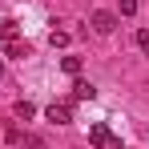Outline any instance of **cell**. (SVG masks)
I'll return each mask as SVG.
<instances>
[{
	"instance_id": "8fae6325",
	"label": "cell",
	"mask_w": 149,
	"mask_h": 149,
	"mask_svg": "<svg viewBox=\"0 0 149 149\" xmlns=\"http://www.w3.org/2000/svg\"><path fill=\"white\" fill-rule=\"evenodd\" d=\"M0 73H4V61H0Z\"/></svg>"
},
{
	"instance_id": "30bf717a",
	"label": "cell",
	"mask_w": 149,
	"mask_h": 149,
	"mask_svg": "<svg viewBox=\"0 0 149 149\" xmlns=\"http://www.w3.org/2000/svg\"><path fill=\"white\" fill-rule=\"evenodd\" d=\"M137 12V0H121V16H133Z\"/></svg>"
},
{
	"instance_id": "3957f363",
	"label": "cell",
	"mask_w": 149,
	"mask_h": 149,
	"mask_svg": "<svg viewBox=\"0 0 149 149\" xmlns=\"http://www.w3.org/2000/svg\"><path fill=\"white\" fill-rule=\"evenodd\" d=\"M45 117L56 125H73V105H65V101H52L49 109H45Z\"/></svg>"
},
{
	"instance_id": "7a4b0ae2",
	"label": "cell",
	"mask_w": 149,
	"mask_h": 149,
	"mask_svg": "<svg viewBox=\"0 0 149 149\" xmlns=\"http://www.w3.org/2000/svg\"><path fill=\"white\" fill-rule=\"evenodd\" d=\"M89 24H93V32H101V36H109V32L117 28V16H113V12H105V8H97V12L89 16Z\"/></svg>"
},
{
	"instance_id": "277c9868",
	"label": "cell",
	"mask_w": 149,
	"mask_h": 149,
	"mask_svg": "<svg viewBox=\"0 0 149 149\" xmlns=\"http://www.w3.org/2000/svg\"><path fill=\"white\" fill-rule=\"evenodd\" d=\"M73 97H77V101H93V97H97V89H93L89 81H77V85H73Z\"/></svg>"
},
{
	"instance_id": "5b68a950",
	"label": "cell",
	"mask_w": 149,
	"mask_h": 149,
	"mask_svg": "<svg viewBox=\"0 0 149 149\" xmlns=\"http://www.w3.org/2000/svg\"><path fill=\"white\" fill-rule=\"evenodd\" d=\"M12 113H16L20 121H28V117L36 113V105H32V101H16V105H12Z\"/></svg>"
},
{
	"instance_id": "9c48e42d",
	"label": "cell",
	"mask_w": 149,
	"mask_h": 149,
	"mask_svg": "<svg viewBox=\"0 0 149 149\" xmlns=\"http://www.w3.org/2000/svg\"><path fill=\"white\" fill-rule=\"evenodd\" d=\"M137 49H141V52H145V56H149V32H145V28L137 32Z\"/></svg>"
},
{
	"instance_id": "8992f818",
	"label": "cell",
	"mask_w": 149,
	"mask_h": 149,
	"mask_svg": "<svg viewBox=\"0 0 149 149\" xmlns=\"http://www.w3.org/2000/svg\"><path fill=\"white\" fill-rule=\"evenodd\" d=\"M49 45H52V49H65V45H69V32H65V28H52V32H49Z\"/></svg>"
},
{
	"instance_id": "52a82bcc",
	"label": "cell",
	"mask_w": 149,
	"mask_h": 149,
	"mask_svg": "<svg viewBox=\"0 0 149 149\" xmlns=\"http://www.w3.org/2000/svg\"><path fill=\"white\" fill-rule=\"evenodd\" d=\"M61 69H65L69 77H77V73H81V56H65V61H61Z\"/></svg>"
},
{
	"instance_id": "ba28073f",
	"label": "cell",
	"mask_w": 149,
	"mask_h": 149,
	"mask_svg": "<svg viewBox=\"0 0 149 149\" xmlns=\"http://www.w3.org/2000/svg\"><path fill=\"white\" fill-rule=\"evenodd\" d=\"M0 36L4 40H16V20H0Z\"/></svg>"
},
{
	"instance_id": "6da1fadb",
	"label": "cell",
	"mask_w": 149,
	"mask_h": 149,
	"mask_svg": "<svg viewBox=\"0 0 149 149\" xmlns=\"http://www.w3.org/2000/svg\"><path fill=\"white\" fill-rule=\"evenodd\" d=\"M89 141H93L97 149H121V137H113V133H109V125H105V121L89 125Z\"/></svg>"
}]
</instances>
